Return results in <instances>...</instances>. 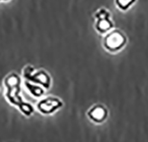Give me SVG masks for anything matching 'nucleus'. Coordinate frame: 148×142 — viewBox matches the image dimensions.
I'll list each match as a JSON object with an SVG mask.
<instances>
[{
	"instance_id": "nucleus-1",
	"label": "nucleus",
	"mask_w": 148,
	"mask_h": 142,
	"mask_svg": "<svg viewBox=\"0 0 148 142\" xmlns=\"http://www.w3.org/2000/svg\"><path fill=\"white\" fill-rule=\"evenodd\" d=\"M127 38L121 30L109 31L103 38V46L110 52H117L126 45Z\"/></svg>"
},
{
	"instance_id": "nucleus-2",
	"label": "nucleus",
	"mask_w": 148,
	"mask_h": 142,
	"mask_svg": "<svg viewBox=\"0 0 148 142\" xmlns=\"http://www.w3.org/2000/svg\"><path fill=\"white\" fill-rule=\"evenodd\" d=\"M110 14L106 9H101L96 14V29L100 33H106L112 30V22L110 18Z\"/></svg>"
},
{
	"instance_id": "nucleus-3",
	"label": "nucleus",
	"mask_w": 148,
	"mask_h": 142,
	"mask_svg": "<svg viewBox=\"0 0 148 142\" xmlns=\"http://www.w3.org/2000/svg\"><path fill=\"white\" fill-rule=\"evenodd\" d=\"M62 107V101L56 97H47L38 102V107L43 114H52Z\"/></svg>"
},
{
	"instance_id": "nucleus-4",
	"label": "nucleus",
	"mask_w": 148,
	"mask_h": 142,
	"mask_svg": "<svg viewBox=\"0 0 148 142\" xmlns=\"http://www.w3.org/2000/svg\"><path fill=\"white\" fill-rule=\"evenodd\" d=\"M88 116L92 122L96 124H102L108 116V110L104 106L96 104L89 108L88 111Z\"/></svg>"
},
{
	"instance_id": "nucleus-5",
	"label": "nucleus",
	"mask_w": 148,
	"mask_h": 142,
	"mask_svg": "<svg viewBox=\"0 0 148 142\" xmlns=\"http://www.w3.org/2000/svg\"><path fill=\"white\" fill-rule=\"evenodd\" d=\"M28 78H30L32 81L42 84L45 87V88H49V86H50L51 80H50L49 75H48L47 73H46L43 70H40V71L37 72L36 74H34V75L31 74Z\"/></svg>"
},
{
	"instance_id": "nucleus-6",
	"label": "nucleus",
	"mask_w": 148,
	"mask_h": 142,
	"mask_svg": "<svg viewBox=\"0 0 148 142\" xmlns=\"http://www.w3.org/2000/svg\"><path fill=\"white\" fill-rule=\"evenodd\" d=\"M136 0H116V5L121 10H128Z\"/></svg>"
},
{
	"instance_id": "nucleus-7",
	"label": "nucleus",
	"mask_w": 148,
	"mask_h": 142,
	"mask_svg": "<svg viewBox=\"0 0 148 142\" xmlns=\"http://www.w3.org/2000/svg\"><path fill=\"white\" fill-rule=\"evenodd\" d=\"M9 0H0V2H7Z\"/></svg>"
}]
</instances>
